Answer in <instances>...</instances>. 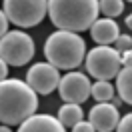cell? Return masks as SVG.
<instances>
[{
  "instance_id": "cell-1",
  "label": "cell",
  "mask_w": 132,
  "mask_h": 132,
  "mask_svg": "<svg viewBox=\"0 0 132 132\" xmlns=\"http://www.w3.org/2000/svg\"><path fill=\"white\" fill-rule=\"evenodd\" d=\"M38 94L28 86V82L8 78L0 82V120L2 126H14L26 122L36 114Z\"/></svg>"
},
{
  "instance_id": "cell-2",
  "label": "cell",
  "mask_w": 132,
  "mask_h": 132,
  "mask_svg": "<svg viewBox=\"0 0 132 132\" xmlns=\"http://www.w3.org/2000/svg\"><path fill=\"white\" fill-rule=\"evenodd\" d=\"M100 14V4L96 0H50L48 16L58 30L82 32L94 26Z\"/></svg>"
},
{
  "instance_id": "cell-3",
  "label": "cell",
  "mask_w": 132,
  "mask_h": 132,
  "mask_svg": "<svg viewBox=\"0 0 132 132\" xmlns=\"http://www.w3.org/2000/svg\"><path fill=\"white\" fill-rule=\"evenodd\" d=\"M44 56L58 70H72L86 60V42L74 32L56 30L46 38Z\"/></svg>"
},
{
  "instance_id": "cell-4",
  "label": "cell",
  "mask_w": 132,
  "mask_h": 132,
  "mask_svg": "<svg viewBox=\"0 0 132 132\" xmlns=\"http://www.w3.org/2000/svg\"><path fill=\"white\" fill-rule=\"evenodd\" d=\"M86 72L102 82H110L112 78H118L122 70V56L112 46H96L88 50L86 54Z\"/></svg>"
},
{
  "instance_id": "cell-5",
  "label": "cell",
  "mask_w": 132,
  "mask_h": 132,
  "mask_svg": "<svg viewBox=\"0 0 132 132\" xmlns=\"http://www.w3.org/2000/svg\"><path fill=\"white\" fill-rule=\"evenodd\" d=\"M2 12L18 28H32L48 14L46 0H6Z\"/></svg>"
},
{
  "instance_id": "cell-6",
  "label": "cell",
  "mask_w": 132,
  "mask_h": 132,
  "mask_svg": "<svg viewBox=\"0 0 132 132\" xmlns=\"http://www.w3.org/2000/svg\"><path fill=\"white\" fill-rule=\"evenodd\" d=\"M0 60L8 66H24L34 56V40L22 30H10L0 40Z\"/></svg>"
},
{
  "instance_id": "cell-7",
  "label": "cell",
  "mask_w": 132,
  "mask_h": 132,
  "mask_svg": "<svg viewBox=\"0 0 132 132\" xmlns=\"http://www.w3.org/2000/svg\"><path fill=\"white\" fill-rule=\"evenodd\" d=\"M62 76L58 72L56 66H52L50 62H36L30 66V70L26 72V82L36 94L46 96L50 92H54L60 86Z\"/></svg>"
},
{
  "instance_id": "cell-8",
  "label": "cell",
  "mask_w": 132,
  "mask_h": 132,
  "mask_svg": "<svg viewBox=\"0 0 132 132\" xmlns=\"http://www.w3.org/2000/svg\"><path fill=\"white\" fill-rule=\"evenodd\" d=\"M58 94L66 104H82L92 96V84L88 80V74L84 72H68L62 76Z\"/></svg>"
},
{
  "instance_id": "cell-9",
  "label": "cell",
  "mask_w": 132,
  "mask_h": 132,
  "mask_svg": "<svg viewBox=\"0 0 132 132\" xmlns=\"http://www.w3.org/2000/svg\"><path fill=\"white\" fill-rule=\"evenodd\" d=\"M88 122L94 126L96 132H112L118 128L120 124V114H118V108L112 104H94L88 112Z\"/></svg>"
},
{
  "instance_id": "cell-10",
  "label": "cell",
  "mask_w": 132,
  "mask_h": 132,
  "mask_svg": "<svg viewBox=\"0 0 132 132\" xmlns=\"http://www.w3.org/2000/svg\"><path fill=\"white\" fill-rule=\"evenodd\" d=\"M90 36L98 46H110L120 38V28L112 18H98L90 28Z\"/></svg>"
},
{
  "instance_id": "cell-11",
  "label": "cell",
  "mask_w": 132,
  "mask_h": 132,
  "mask_svg": "<svg viewBox=\"0 0 132 132\" xmlns=\"http://www.w3.org/2000/svg\"><path fill=\"white\" fill-rule=\"evenodd\" d=\"M18 132H66L64 124L50 114H34L18 126Z\"/></svg>"
},
{
  "instance_id": "cell-12",
  "label": "cell",
  "mask_w": 132,
  "mask_h": 132,
  "mask_svg": "<svg viewBox=\"0 0 132 132\" xmlns=\"http://www.w3.org/2000/svg\"><path fill=\"white\" fill-rule=\"evenodd\" d=\"M84 118V110L80 104H62L58 110V120L64 124V128H74Z\"/></svg>"
},
{
  "instance_id": "cell-13",
  "label": "cell",
  "mask_w": 132,
  "mask_h": 132,
  "mask_svg": "<svg viewBox=\"0 0 132 132\" xmlns=\"http://www.w3.org/2000/svg\"><path fill=\"white\" fill-rule=\"evenodd\" d=\"M116 90L122 102L132 106V66H126L120 70V74L116 78Z\"/></svg>"
},
{
  "instance_id": "cell-14",
  "label": "cell",
  "mask_w": 132,
  "mask_h": 132,
  "mask_svg": "<svg viewBox=\"0 0 132 132\" xmlns=\"http://www.w3.org/2000/svg\"><path fill=\"white\" fill-rule=\"evenodd\" d=\"M114 88L110 82H102V80H96V84H92V98L96 100L98 104H104V102H112L114 98Z\"/></svg>"
},
{
  "instance_id": "cell-15",
  "label": "cell",
  "mask_w": 132,
  "mask_h": 132,
  "mask_svg": "<svg viewBox=\"0 0 132 132\" xmlns=\"http://www.w3.org/2000/svg\"><path fill=\"white\" fill-rule=\"evenodd\" d=\"M100 12L104 14V18H112L114 16H120L124 10V2L122 0H100Z\"/></svg>"
},
{
  "instance_id": "cell-16",
  "label": "cell",
  "mask_w": 132,
  "mask_h": 132,
  "mask_svg": "<svg viewBox=\"0 0 132 132\" xmlns=\"http://www.w3.org/2000/svg\"><path fill=\"white\" fill-rule=\"evenodd\" d=\"M116 50H118L120 54L132 52V36H128V34H120V38L116 40Z\"/></svg>"
},
{
  "instance_id": "cell-17",
  "label": "cell",
  "mask_w": 132,
  "mask_h": 132,
  "mask_svg": "<svg viewBox=\"0 0 132 132\" xmlns=\"http://www.w3.org/2000/svg\"><path fill=\"white\" fill-rule=\"evenodd\" d=\"M116 132H132V112H128L120 118V124H118Z\"/></svg>"
},
{
  "instance_id": "cell-18",
  "label": "cell",
  "mask_w": 132,
  "mask_h": 132,
  "mask_svg": "<svg viewBox=\"0 0 132 132\" xmlns=\"http://www.w3.org/2000/svg\"><path fill=\"white\" fill-rule=\"evenodd\" d=\"M72 132H96V130H94V126H92L90 122L82 120L80 124H76L74 128H72Z\"/></svg>"
},
{
  "instance_id": "cell-19",
  "label": "cell",
  "mask_w": 132,
  "mask_h": 132,
  "mask_svg": "<svg viewBox=\"0 0 132 132\" xmlns=\"http://www.w3.org/2000/svg\"><path fill=\"white\" fill-rule=\"evenodd\" d=\"M0 32H2V36L8 34V16L4 12H0Z\"/></svg>"
},
{
  "instance_id": "cell-20",
  "label": "cell",
  "mask_w": 132,
  "mask_h": 132,
  "mask_svg": "<svg viewBox=\"0 0 132 132\" xmlns=\"http://www.w3.org/2000/svg\"><path fill=\"white\" fill-rule=\"evenodd\" d=\"M6 76H8V64H6L4 60H0V78H2V80H8Z\"/></svg>"
},
{
  "instance_id": "cell-21",
  "label": "cell",
  "mask_w": 132,
  "mask_h": 132,
  "mask_svg": "<svg viewBox=\"0 0 132 132\" xmlns=\"http://www.w3.org/2000/svg\"><path fill=\"white\" fill-rule=\"evenodd\" d=\"M126 66H132V52L122 54V68H126Z\"/></svg>"
},
{
  "instance_id": "cell-22",
  "label": "cell",
  "mask_w": 132,
  "mask_h": 132,
  "mask_svg": "<svg viewBox=\"0 0 132 132\" xmlns=\"http://www.w3.org/2000/svg\"><path fill=\"white\" fill-rule=\"evenodd\" d=\"M110 104H112V106H120V104H122V98H120V96H114V98H112V102H110Z\"/></svg>"
},
{
  "instance_id": "cell-23",
  "label": "cell",
  "mask_w": 132,
  "mask_h": 132,
  "mask_svg": "<svg viewBox=\"0 0 132 132\" xmlns=\"http://www.w3.org/2000/svg\"><path fill=\"white\" fill-rule=\"evenodd\" d=\"M126 26H128V28L132 30V12L128 14V16H126Z\"/></svg>"
},
{
  "instance_id": "cell-24",
  "label": "cell",
  "mask_w": 132,
  "mask_h": 132,
  "mask_svg": "<svg viewBox=\"0 0 132 132\" xmlns=\"http://www.w3.org/2000/svg\"><path fill=\"white\" fill-rule=\"evenodd\" d=\"M0 132H10V128H8V126H2V128H0Z\"/></svg>"
}]
</instances>
